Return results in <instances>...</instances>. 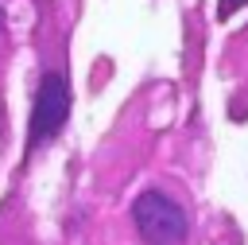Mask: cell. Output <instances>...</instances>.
<instances>
[{
	"label": "cell",
	"mask_w": 248,
	"mask_h": 245,
	"mask_svg": "<svg viewBox=\"0 0 248 245\" xmlns=\"http://www.w3.org/2000/svg\"><path fill=\"white\" fill-rule=\"evenodd\" d=\"M240 4H248V0H221V16H229V12H236Z\"/></svg>",
	"instance_id": "obj_3"
},
{
	"label": "cell",
	"mask_w": 248,
	"mask_h": 245,
	"mask_svg": "<svg viewBox=\"0 0 248 245\" xmlns=\"http://www.w3.org/2000/svg\"><path fill=\"white\" fill-rule=\"evenodd\" d=\"M0 27H4V12H0Z\"/></svg>",
	"instance_id": "obj_4"
},
{
	"label": "cell",
	"mask_w": 248,
	"mask_h": 245,
	"mask_svg": "<svg viewBox=\"0 0 248 245\" xmlns=\"http://www.w3.org/2000/svg\"><path fill=\"white\" fill-rule=\"evenodd\" d=\"M70 113V82L66 74H46L39 93H35V109H31V128H27V148H43L50 144Z\"/></svg>",
	"instance_id": "obj_2"
},
{
	"label": "cell",
	"mask_w": 248,
	"mask_h": 245,
	"mask_svg": "<svg viewBox=\"0 0 248 245\" xmlns=\"http://www.w3.org/2000/svg\"><path fill=\"white\" fill-rule=\"evenodd\" d=\"M132 222L147 245H182L186 241V214L163 191H143L132 202Z\"/></svg>",
	"instance_id": "obj_1"
}]
</instances>
